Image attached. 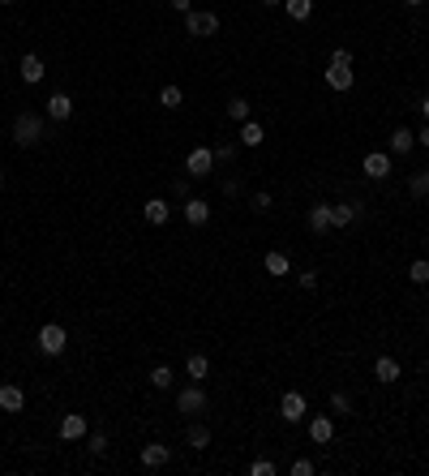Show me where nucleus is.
I'll use <instances>...</instances> for the list:
<instances>
[{"label":"nucleus","mask_w":429,"mask_h":476,"mask_svg":"<svg viewBox=\"0 0 429 476\" xmlns=\"http://www.w3.org/2000/svg\"><path fill=\"white\" fill-rule=\"evenodd\" d=\"M86 434H90V425H86L82 412H69V416L61 420V438H65V442H86Z\"/></svg>","instance_id":"12"},{"label":"nucleus","mask_w":429,"mask_h":476,"mask_svg":"<svg viewBox=\"0 0 429 476\" xmlns=\"http://www.w3.org/2000/svg\"><path fill=\"white\" fill-rule=\"evenodd\" d=\"M210 150H214V164L232 168V164H236V154H241V142H214Z\"/></svg>","instance_id":"24"},{"label":"nucleus","mask_w":429,"mask_h":476,"mask_svg":"<svg viewBox=\"0 0 429 476\" xmlns=\"http://www.w3.org/2000/svg\"><path fill=\"white\" fill-rule=\"evenodd\" d=\"M288 472H292V476H313V463H309V459H296Z\"/></svg>","instance_id":"40"},{"label":"nucleus","mask_w":429,"mask_h":476,"mask_svg":"<svg viewBox=\"0 0 429 476\" xmlns=\"http://www.w3.org/2000/svg\"><path fill=\"white\" fill-rule=\"evenodd\" d=\"M168 5H172L181 18H185V13H193V0H168Z\"/></svg>","instance_id":"41"},{"label":"nucleus","mask_w":429,"mask_h":476,"mask_svg":"<svg viewBox=\"0 0 429 476\" xmlns=\"http://www.w3.org/2000/svg\"><path fill=\"white\" fill-rule=\"evenodd\" d=\"M18 73H22V82H26V86H39V82H43V73H47V69H43V56H39V51H26V56L18 61Z\"/></svg>","instance_id":"11"},{"label":"nucleus","mask_w":429,"mask_h":476,"mask_svg":"<svg viewBox=\"0 0 429 476\" xmlns=\"http://www.w3.org/2000/svg\"><path fill=\"white\" fill-rule=\"evenodd\" d=\"M356 219H361L356 202H331V228H352Z\"/></svg>","instance_id":"13"},{"label":"nucleus","mask_w":429,"mask_h":476,"mask_svg":"<svg viewBox=\"0 0 429 476\" xmlns=\"http://www.w3.org/2000/svg\"><path fill=\"white\" fill-rule=\"evenodd\" d=\"M138 459H142V468H146V472H164V468L172 463V446H164V442H146Z\"/></svg>","instance_id":"9"},{"label":"nucleus","mask_w":429,"mask_h":476,"mask_svg":"<svg viewBox=\"0 0 429 476\" xmlns=\"http://www.w3.org/2000/svg\"><path fill=\"white\" fill-rule=\"evenodd\" d=\"M228 116H232L236 125L249 121V99H245V94H232V99H228Z\"/></svg>","instance_id":"31"},{"label":"nucleus","mask_w":429,"mask_h":476,"mask_svg":"<svg viewBox=\"0 0 429 476\" xmlns=\"http://www.w3.org/2000/svg\"><path fill=\"white\" fill-rule=\"evenodd\" d=\"M309 438H313L318 446H327V442L335 438V420H331V416H313V420H309Z\"/></svg>","instance_id":"18"},{"label":"nucleus","mask_w":429,"mask_h":476,"mask_svg":"<svg viewBox=\"0 0 429 476\" xmlns=\"http://www.w3.org/2000/svg\"><path fill=\"white\" fill-rule=\"evenodd\" d=\"M172 193H176L181 202H185V197H193V176H176V181H172Z\"/></svg>","instance_id":"35"},{"label":"nucleus","mask_w":429,"mask_h":476,"mask_svg":"<svg viewBox=\"0 0 429 476\" xmlns=\"http://www.w3.org/2000/svg\"><path fill=\"white\" fill-rule=\"evenodd\" d=\"M185 35H189V39H210V35H219V13H214V9H193V13H185Z\"/></svg>","instance_id":"2"},{"label":"nucleus","mask_w":429,"mask_h":476,"mask_svg":"<svg viewBox=\"0 0 429 476\" xmlns=\"http://www.w3.org/2000/svg\"><path fill=\"white\" fill-rule=\"evenodd\" d=\"M65 348H69V331L61 322H43L39 327V352L43 356H61Z\"/></svg>","instance_id":"4"},{"label":"nucleus","mask_w":429,"mask_h":476,"mask_svg":"<svg viewBox=\"0 0 429 476\" xmlns=\"http://www.w3.org/2000/svg\"><path fill=\"white\" fill-rule=\"evenodd\" d=\"M146 378H150V386H155V391H172V382H176V369H172V365H155Z\"/></svg>","instance_id":"23"},{"label":"nucleus","mask_w":429,"mask_h":476,"mask_svg":"<svg viewBox=\"0 0 429 476\" xmlns=\"http://www.w3.org/2000/svg\"><path fill=\"white\" fill-rule=\"evenodd\" d=\"M0 408H5V412H26V391L13 386V382H5V386H0Z\"/></svg>","instance_id":"17"},{"label":"nucleus","mask_w":429,"mask_h":476,"mask_svg":"<svg viewBox=\"0 0 429 476\" xmlns=\"http://www.w3.org/2000/svg\"><path fill=\"white\" fill-rule=\"evenodd\" d=\"M352 82H356L352 69H339V65L327 69V86H331V90H352Z\"/></svg>","instance_id":"27"},{"label":"nucleus","mask_w":429,"mask_h":476,"mask_svg":"<svg viewBox=\"0 0 429 476\" xmlns=\"http://www.w3.org/2000/svg\"><path fill=\"white\" fill-rule=\"evenodd\" d=\"M408 193L425 202V197H429V172H412V176H408Z\"/></svg>","instance_id":"30"},{"label":"nucleus","mask_w":429,"mask_h":476,"mask_svg":"<svg viewBox=\"0 0 429 476\" xmlns=\"http://www.w3.org/2000/svg\"><path fill=\"white\" fill-rule=\"evenodd\" d=\"M236 142H241V146H249V150H258V146L266 142V129H262V125L249 116V121H241V133H236Z\"/></svg>","instance_id":"16"},{"label":"nucleus","mask_w":429,"mask_h":476,"mask_svg":"<svg viewBox=\"0 0 429 476\" xmlns=\"http://www.w3.org/2000/svg\"><path fill=\"white\" fill-rule=\"evenodd\" d=\"M305 412H309L305 395H301V391H284V399H279V416H284V425H301Z\"/></svg>","instance_id":"7"},{"label":"nucleus","mask_w":429,"mask_h":476,"mask_svg":"<svg viewBox=\"0 0 429 476\" xmlns=\"http://www.w3.org/2000/svg\"><path fill=\"white\" fill-rule=\"evenodd\" d=\"M373 378H378V382H399L404 378V369H399V360L395 356H378V360H373Z\"/></svg>","instance_id":"15"},{"label":"nucleus","mask_w":429,"mask_h":476,"mask_svg":"<svg viewBox=\"0 0 429 476\" xmlns=\"http://www.w3.org/2000/svg\"><path fill=\"white\" fill-rule=\"evenodd\" d=\"M185 374H189V382H202V378L210 374V360H206L202 352H193V356L185 360Z\"/></svg>","instance_id":"26"},{"label":"nucleus","mask_w":429,"mask_h":476,"mask_svg":"<svg viewBox=\"0 0 429 476\" xmlns=\"http://www.w3.org/2000/svg\"><path fill=\"white\" fill-rule=\"evenodd\" d=\"M185 172H189L193 181L214 176V150H210V146H193V150H189V159H185Z\"/></svg>","instance_id":"5"},{"label":"nucleus","mask_w":429,"mask_h":476,"mask_svg":"<svg viewBox=\"0 0 429 476\" xmlns=\"http://www.w3.org/2000/svg\"><path fill=\"white\" fill-rule=\"evenodd\" d=\"M0 5H5V9H9V5H18V0H0Z\"/></svg>","instance_id":"46"},{"label":"nucleus","mask_w":429,"mask_h":476,"mask_svg":"<svg viewBox=\"0 0 429 476\" xmlns=\"http://www.w3.org/2000/svg\"><path fill=\"white\" fill-rule=\"evenodd\" d=\"M416 108H421V116L429 121V94H421V103H416Z\"/></svg>","instance_id":"43"},{"label":"nucleus","mask_w":429,"mask_h":476,"mask_svg":"<svg viewBox=\"0 0 429 476\" xmlns=\"http://www.w3.org/2000/svg\"><path fill=\"white\" fill-rule=\"evenodd\" d=\"M284 13L292 22H309L313 18V0H284Z\"/></svg>","instance_id":"25"},{"label":"nucleus","mask_w":429,"mask_h":476,"mask_svg":"<svg viewBox=\"0 0 429 476\" xmlns=\"http://www.w3.org/2000/svg\"><path fill=\"white\" fill-rule=\"evenodd\" d=\"M206 408H210V399H206L202 382H189V386L176 391V412H181V416H202Z\"/></svg>","instance_id":"3"},{"label":"nucleus","mask_w":429,"mask_h":476,"mask_svg":"<svg viewBox=\"0 0 429 476\" xmlns=\"http://www.w3.org/2000/svg\"><path fill=\"white\" fill-rule=\"evenodd\" d=\"M416 146H425V150H429V125H425V129L416 133Z\"/></svg>","instance_id":"42"},{"label":"nucleus","mask_w":429,"mask_h":476,"mask_svg":"<svg viewBox=\"0 0 429 476\" xmlns=\"http://www.w3.org/2000/svg\"><path fill=\"white\" fill-rule=\"evenodd\" d=\"M168 219H172V202H168V197H150V202H146V224H150V228H164Z\"/></svg>","instance_id":"14"},{"label":"nucleus","mask_w":429,"mask_h":476,"mask_svg":"<svg viewBox=\"0 0 429 476\" xmlns=\"http://www.w3.org/2000/svg\"><path fill=\"white\" fill-rule=\"evenodd\" d=\"M43 116H47V121H56V125L73 121V99H69L65 90H52V94H47V103H43Z\"/></svg>","instance_id":"6"},{"label":"nucleus","mask_w":429,"mask_h":476,"mask_svg":"<svg viewBox=\"0 0 429 476\" xmlns=\"http://www.w3.org/2000/svg\"><path fill=\"white\" fill-rule=\"evenodd\" d=\"M258 5H266V9H279V5H284V0H258Z\"/></svg>","instance_id":"44"},{"label":"nucleus","mask_w":429,"mask_h":476,"mask_svg":"<svg viewBox=\"0 0 429 476\" xmlns=\"http://www.w3.org/2000/svg\"><path fill=\"white\" fill-rule=\"evenodd\" d=\"M185 446H189V451H206V446H210V425L193 420V425L185 429Z\"/></svg>","instance_id":"20"},{"label":"nucleus","mask_w":429,"mask_h":476,"mask_svg":"<svg viewBox=\"0 0 429 476\" xmlns=\"http://www.w3.org/2000/svg\"><path fill=\"white\" fill-rule=\"evenodd\" d=\"M404 5H412V9H421V5H425V0H404Z\"/></svg>","instance_id":"45"},{"label":"nucleus","mask_w":429,"mask_h":476,"mask_svg":"<svg viewBox=\"0 0 429 476\" xmlns=\"http://www.w3.org/2000/svg\"><path fill=\"white\" fill-rule=\"evenodd\" d=\"M331 412L352 416V395H348V391H331Z\"/></svg>","instance_id":"34"},{"label":"nucleus","mask_w":429,"mask_h":476,"mask_svg":"<svg viewBox=\"0 0 429 476\" xmlns=\"http://www.w3.org/2000/svg\"><path fill=\"white\" fill-rule=\"evenodd\" d=\"M262 267H266V275H292V262H288V253H279V249H271V253H266L262 257Z\"/></svg>","instance_id":"21"},{"label":"nucleus","mask_w":429,"mask_h":476,"mask_svg":"<svg viewBox=\"0 0 429 476\" xmlns=\"http://www.w3.org/2000/svg\"><path fill=\"white\" fill-rule=\"evenodd\" d=\"M47 133H43V116L39 112H18V121H13V142L22 146V150H30V146H39Z\"/></svg>","instance_id":"1"},{"label":"nucleus","mask_w":429,"mask_h":476,"mask_svg":"<svg viewBox=\"0 0 429 476\" xmlns=\"http://www.w3.org/2000/svg\"><path fill=\"white\" fill-rule=\"evenodd\" d=\"M275 472H279V468H275L271 459H253V463H249V476H275Z\"/></svg>","instance_id":"36"},{"label":"nucleus","mask_w":429,"mask_h":476,"mask_svg":"<svg viewBox=\"0 0 429 476\" xmlns=\"http://www.w3.org/2000/svg\"><path fill=\"white\" fill-rule=\"evenodd\" d=\"M296 283H301L305 292H318V267H309V271H301V275H296Z\"/></svg>","instance_id":"37"},{"label":"nucleus","mask_w":429,"mask_h":476,"mask_svg":"<svg viewBox=\"0 0 429 476\" xmlns=\"http://www.w3.org/2000/svg\"><path fill=\"white\" fill-rule=\"evenodd\" d=\"M181 103H185V94H181V86H164V90H159V108H168V112H176V108H181Z\"/></svg>","instance_id":"28"},{"label":"nucleus","mask_w":429,"mask_h":476,"mask_svg":"<svg viewBox=\"0 0 429 476\" xmlns=\"http://www.w3.org/2000/svg\"><path fill=\"white\" fill-rule=\"evenodd\" d=\"M331 65H339V69H352V51H348V47H335V51H331Z\"/></svg>","instance_id":"38"},{"label":"nucleus","mask_w":429,"mask_h":476,"mask_svg":"<svg viewBox=\"0 0 429 476\" xmlns=\"http://www.w3.org/2000/svg\"><path fill=\"white\" fill-rule=\"evenodd\" d=\"M86 451H90L95 459H103V455H107V434H103V429H90V434H86Z\"/></svg>","instance_id":"29"},{"label":"nucleus","mask_w":429,"mask_h":476,"mask_svg":"<svg viewBox=\"0 0 429 476\" xmlns=\"http://www.w3.org/2000/svg\"><path fill=\"white\" fill-rule=\"evenodd\" d=\"M408 279H412L416 288L429 283V257H416V262H412V267H408Z\"/></svg>","instance_id":"32"},{"label":"nucleus","mask_w":429,"mask_h":476,"mask_svg":"<svg viewBox=\"0 0 429 476\" xmlns=\"http://www.w3.org/2000/svg\"><path fill=\"white\" fill-rule=\"evenodd\" d=\"M181 215H185L189 228H206V224H210V202H206V197H185Z\"/></svg>","instance_id":"10"},{"label":"nucleus","mask_w":429,"mask_h":476,"mask_svg":"<svg viewBox=\"0 0 429 476\" xmlns=\"http://www.w3.org/2000/svg\"><path fill=\"white\" fill-rule=\"evenodd\" d=\"M0 189H5V172H0Z\"/></svg>","instance_id":"47"},{"label":"nucleus","mask_w":429,"mask_h":476,"mask_svg":"<svg viewBox=\"0 0 429 476\" xmlns=\"http://www.w3.org/2000/svg\"><path fill=\"white\" fill-rule=\"evenodd\" d=\"M249 210H253V215H266V210H271V193H266V189H253V193H249Z\"/></svg>","instance_id":"33"},{"label":"nucleus","mask_w":429,"mask_h":476,"mask_svg":"<svg viewBox=\"0 0 429 476\" xmlns=\"http://www.w3.org/2000/svg\"><path fill=\"white\" fill-rule=\"evenodd\" d=\"M416 150V133L408 129V125H399L395 133H391V154H412Z\"/></svg>","instance_id":"22"},{"label":"nucleus","mask_w":429,"mask_h":476,"mask_svg":"<svg viewBox=\"0 0 429 476\" xmlns=\"http://www.w3.org/2000/svg\"><path fill=\"white\" fill-rule=\"evenodd\" d=\"M224 193H228V197H241V193H245V181H241V176H228V181H224Z\"/></svg>","instance_id":"39"},{"label":"nucleus","mask_w":429,"mask_h":476,"mask_svg":"<svg viewBox=\"0 0 429 476\" xmlns=\"http://www.w3.org/2000/svg\"><path fill=\"white\" fill-rule=\"evenodd\" d=\"M309 232H331V202H318V206H309Z\"/></svg>","instance_id":"19"},{"label":"nucleus","mask_w":429,"mask_h":476,"mask_svg":"<svg viewBox=\"0 0 429 476\" xmlns=\"http://www.w3.org/2000/svg\"><path fill=\"white\" fill-rule=\"evenodd\" d=\"M361 172H365L369 181H387V176L395 172V164H391V154H387V150H369V154H365V164H361Z\"/></svg>","instance_id":"8"}]
</instances>
